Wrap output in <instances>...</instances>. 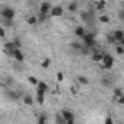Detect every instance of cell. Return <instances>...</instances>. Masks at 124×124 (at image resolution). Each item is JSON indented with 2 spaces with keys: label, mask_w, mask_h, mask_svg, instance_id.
<instances>
[{
  "label": "cell",
  "mask_w": 124,
  "mask_h": 124,
  "mask_svg": "<svg viewBox=\"0 0 124 124\" xmlns=\"http://www.w3.org/2000/svg\"><path fill=\"white\" fill-rule=\"evenodd\" d=\"M108 41H109V42H112V44H114V42L117 44V41H115V38H114V35H112V34H111V35H108Z\"/></svg>",
  "instance_id": "484cf974"
},
{
  "label": "cell",
  "mask_w": 124,
  "mask_h": 124,
  "mask_svg": "<svg viewBox=\"0 0 124 124\" xmlns=\"http://www.w3.org/2000/svg\"><path fill=\"white\" fill-rule=\"evenodd\" d=\"M23 102H25L26 105H32V104H34V99H32L29 95H23Z\"/></svg>",
  "instance_id": "5bb4252c"
},
{
  "label": "cell",
  "mask_w": 124,
  "mask_h": 124,
  "mask_svg": "<svg viewBox=\"0 0 124 124\" xmlns=\"http://www.w3.org/2000/svg\"><path fill=\"white\" fill-rule=\"evenodd\" d=\"M118 104H124V93H123V96L118 99Z\"/></svg>",
  "instance_id": "1f68e13d"
},
{
  "label": "cell",
  "mask_w": 124,
  "mask_h": 124,
  "mask_svg": "<svg viewBox=\"0 0 124 124\" xmlns=\"http://www.w3.org/2000/svg\"><path fill=\"white\" fill-rule=\"evenodd\" d=\"M2 16L5 21H13V16H15V10L12 8H5L2 10Z\"/></svg>",
  "instance_id": "6da1fadb"
},
{
  "label": "cell",
  "mask_w": 124,
  "mask_h": 124,
  "mask_svg": "<svg viewBox=\"0 0 124 124\" xmlns=\"http://www.w3.org/2000/svg\"><path fill=\"white\" fill-rule=\"evenodd\" d=\"M115 51H117V54H123V53H124V48H123L121 45H117V47H115Z\"/></svg>",
  "instance_id": "cb8c5ba5"
},
{
  "label": "cell",
  "mask_w": 124,
  "mask_h": 124,
  "mask_svg": "<svg viewBox=\"0 0 124 124\" xmlns=\"http://www.w3.org/2000/svg\"><path fill=\"white\" fill-rule=\"evenodd\" d=\"M55 121H57V123H58V124H66V120H64V118H63V115H61V114H60V115H57V117H55Z\"/></svg>",
  "instance_id": "e0dca14e"
},
{
  "label": "cell",
  "mask_w": 124,
  "mask_h": 124,
  "mask_svg": "<svg viewBox=\"0 0 124 124\" xmlns=\"http://www.w3.org/2000/svg\"><path fill=\"white\" fill-rule=\"evenodd\" d=\"M105 124H114V123H112V120L108 117V118H105Z\"/></svg>",
  "instance_id": "4dcf8cb0"
},
{
  "label": "cell",
  "mask_w": 124,
  "mask_h": 124,
  "mask_svg": "<svg viewBox=\"0 0 124 124\" xmlns=\"http://www.w3.org/2000/svg\"><path fill=\"white\" fill-rule=\"evenodd\" d=\"M61 115H63V118L66 120V123H73V120H75L73 112L69 111V109H63V111H61Z\"/></svg>",
  "instance_id": "277c9868"
},
{
  "label": "cell",
  "mask_w": 124,
  "mask_h": 124,
  "mask_svg": "<svg viewBox=\"0 0 124 124\" xmlns=\"http://www.w3.org/2000/svg\"><path fill=\"white\" fill-rule=\"evenodd\" d=\"M50 15L54 16V18L61 16V15H63V8H61V6H54V8L51 9V13H50Z\"/></svg>",
  "instance_id": "8992f818"
},
{
  "label": "cell",
  "mask_w": 124,
  "mask_h": 124,
  "mask_svg": "<svg viewBox=\"0 0 124 124\" xmlns=\"http://www.w3.org/2000/svg\"><path fill=\"white\" fill-rule=\"evenodd\" d=\"M123 32H124V28H123Z\"/></svg>",
  "instance_id": "e575fe53"
},
{
  "label": "cell",
  "mask_w": 124,
  "mask_h": 124,
  "mask_svg": "<svg viewBox=\"0 0 124 124\" xmlns=\"http://www.w3.org/2000/svg\"><path fill=\"white\" fill-rule=\"evenodd\" d=\"M99 21H101V22H105V23H107V22H108L109 19H108V16H105V15H102V16L99 18Z\"/></svg>",
  "instance_id": "d4e9b609"
},
{
  "label": "cell",
  "mask_w": 124,
  "mask_h": 124,
  "mask_svg": "<svg viewBox=\"0 0 124 124\" xmlns=\"http://www.w3.org/2000/svg\"><path fill=\"white\" fill-rule=\"evenodd\" d=\"M44 92H41V91H37V101L39 102V104H42L44 102Z\"/></svg>",
  "instance_id": "7c38bea8"
},
{
  "label": "cell",
  "mask_w": 124,
  "mask_h": 124,
  "mask_svg": "<svg viewBox=\"0 0 124 124\" xmlns=\"http://www.w3.org/2000/svg\"><path fill=\"white\" fill-rule=\"evenodd\" d=\"M123 93H124V92H123L121 89H115V92H114V99H117V101H118V99L123 96Z\"/></svg>",
  "instance_id": "9a60e30c"
},
{
  "label": "cell",
  "mask_w": 124,
  "mask_h": 124,
  "mask_svg": "<svg viewBox=\"0 0 124 124\" xmlns=\"http://www.w3.org/2000/svg\"><path fill=\"white\" fill-rule=\"evenodd\" d=\"M75 34H76V37H79V38H82V39H83V37L86 35V31H85V28H83V26H78V28L75 29Z\"/></svg>",
  "instance_id": "9c48e42d"
},
{
  "label": "cell",
  "mask_w": 124,
  "mask_h": 124,
  "mask_svg": "<svg viewBox=\"0 0 124 124\" xmlns=\"http://www.w3.org/2000/svg\"><path fill=\"white\" fill-rule=\"evenodd\" d=\"M102 58H104V55H102V54H99V53L92 54V60H93V61H102Z\"/></svg>",
  "instance_id": "4fadbf2b"
},
{
  "label": "cell",
  "mask_w": 124,
  "mask_h": 124,
  "mask_svg": "<svg viewBox=\"0 0 124 124\" xmlns=\"http://www.w3.org/2000/svg\"><path fill=\"white\" fill-rule=\"evenodd\" d=\"M38 124H48V120H47V117H45V115H41V117L38 118Z\"/></svg>",
  "instance_id": "ac0fdd59"
},
{
  "label": "cell",
  "mask_w": 124,
  "mask_h": 124,
  "mask_svg": "<svg viewBox=\"0 0 124 124\" xmlns=\"http://www.w3.org/2000/svg\"><path fill=\"white\" fill-rule=\"evenodd\" d=\"M112 35H114V38H115L117 42H120V41L124 39V32H123V29H117V31H114Z\"/></svg>",
  "instance_id": "ba28073f"
},
{
  "label": "cell",
  "mask_w": 124,
  "mask_h": 124,
  "mask_svg": "<svg viewBox=\"0 0 124 124\" xmlns=\"http://www.w3.org/2000/svg\"><path fill=\"white\" fill-rule=\"evenodd\" d=\"M80 18H82L83 21L89 22V21L93 18V12H82V13H80Z\"/></svg>",
  "instance_id": "30bf717a"
},
{
  "label": "cell",
  "mask_w": 124,
  "mask_h": 124,
  "mask_svg": "<svg viewBox=\"0 0 124 124\" xmlns=\"http://www.w3.org/2000/svg\"><path fill=\"white\" fill-rule=\"evenodd\" d=\"M118 18H120L121 21H124V10H120V12H118Z\"/></svg>",
  "instance_id": "83f0119b"
},
{
  "label": "cell",
  "mask_w": 124,
  "mask_h": 124,
  "mask_svg": "<svg viewBox=\"0 0 124 124\" xmlns=\"http://www.w3.org/2000/svg\"><path fill=\"white\" fill-rule=\"evenodd\" d=\"M10 55H12L16 61H19V63H22V61H23V54H22V51H21V50H15Z\"/></svg>",
  "instance_id": "52a82bcc"
},
{
  "label": "cell",
  "mask_w": 124,
  "mask_h": 124,
  "mask_svg": "<svg viewBox=\"0 0 124 124\" xmlns=\"http://www.w3.org/2000/svg\"><path fill=\"white\" fill-rule=\"evenodd\" d=\"M5 34H6V31H5V28L2 26V28H0V37H5Z\"/></svg>",
  "instance_id": "f1b7e54d"
},
{
  "label": "cell",
  "mask_w": 124,
  "mask_h": 124,
  "mask_svg": "<svg viewBox=\"0 0 124 124\" xmlns=\"http://www.w3.org/2000/svg\"><path fill=\"white\" fill-rule=\"evenodd\" d=\"M12 42H13V44H15V45H16V48H18V50H19V47H21V41H19V39H18V38H16V39H13V41H12Z\"/></svg>",
  "instance_id": "4316f807"
},
{
  "label": "cell",
  "mask_w": 124,
  "mask_h": 124,
  "mask_svg": "<svg viewBox=\"0 0 124 124\" xmlns=\"http://www.w3.org/2000/svg\"><path fill=\"white\" fill-rule=\"evenodd\" d=\"M28 80H29V83H31V85H34V86H38V83H39V82H38V80H37L35 78H32V76H31V78H29Z\"/></svg>",
  "instance_id": "44dd1931"
},
{
  "label": "cell",
  "mask_w": 124,
  "mask_h": 124,
  "mask_svg": "<svg viewBox=\"0 0 124 124\" xmlns=\"http://www.w3.org/2000/svg\"><path fill=\"white\" fill-rule=\"evenodd\" d=\"M57 80H58V82L63 80V75H61V73H57Z\"/></svg>",
  "instance_id": "f546056e"
},
{
  "label": "cell",
  "mask_w": 124,
  "mask_h": 124,
  "mask_svg": "<svg viewBox=\"0 0 124 124\" xmlns=\"http://www.w3.org/2000/svg\"><path fill=\"white\" fill-rule=\"evenodd\" d=\"M83 44L86 45V47H89V48H93V45H95V39H93V34H86L85 37H83Z\"/></svg>",
  "instance_id": "7a4b0ae2"
},
{
  "label": "cell",
  "mask_w": 124,
  "mask_h": 124,
  "mask_svg": "<svg viewBox=\"0 0 124 124\" xmlns=\"http://www.w3.org/2000/svg\"><path fill=\"white\" fill-rule=\"evenodd\" d=\"M37 22H38V19H37L35 16H31V18H28V23H29V25H35Z\"/></svg>",
  "instance_id": "ffe728a7"
},
{
  "label": "cell",
  "mask_w": 124,
  "mask_h": 124,
  "mask_svg": "<svg viewBox=\"0 0 124 124\" xmlns=\"http://www.w3.org/2000/svg\"><path fill=\"white\" fill-rule=\"evenodd\" d=\"M78 80H79V83H82V85H88V79H86L85 76H80Z\"/></svg>",
  "instance_id": "7402d4cb"
},
{
  "label": "cell",
  "mask_w": 124,
  "mask_h": 124,
  "mask_svg": "<svg viewBox=\"0 0 124 124\" xmlns=\"http://www.w3.org/2000/svg\"><path fill=\"white\" fill-rule=\"evenodd\" d=\"M66 124H73V123H66Z\"/></svg>",
  "instance_id": "836d02e7"
},
{
  "label": "cell",
  "mask_w": 124,
  "mask_h": 124,
  "mask_svg": "<svg viewBox=\"0 0 124 124\" xmlns=\"http://www.w3.org/2000/svg\"><path fill=\"white\" fill-rule=\"evenodd\" d=\"M102 64H104V69H111L112 67V64H114V58L111 57V55H104V58H102Z\"/></svg>",
  "instance_id": "3957f363"
},
{
  "label": "cell",
  "mask_w": 124,
  "mask_h": 124,
  "mask_svg": "<svg viewBox=\"0 0 124 124\" xmlns=\"http://www.w3.org/2000/svg\"><path fill=\"white\" fill-rule=\"evenodd\" d=\"M51 5L50 3H47V2H44V3H41V8H39V13L41 15H48V13H51Z\"/></svg>",
  "instance_id": "5b68a950"
},
{
  "label": "cell",
  "mask_w": 124,
  "mask_h": 124,
  "mask_svg": "<svg viewBox=\"0 0 124 124\" xmlns=\"http://www.w3.org/2000/svg\"><path fill=\"white\" fill-rule=\"evenodd\" d=\"M41 66H42L44 69L48 67V66H50V60H48V58H44V60H42V63H41Z\"/></svg>",
  "instance_id": "603a6c76"
},
{
  "label": "cell",
  "mask_w": 124,
  "mask_h": 124,
  "mask_svg": "<svg viewBox=\"0 0 124 124\" xmlns=\"http://www.w3.org/2000/svg\"><path fill=\"white\" fill-rule=\"evenodd\" d=\"M95 6H96L98 10H102L105 8V2H98V3H95Z\"/></svg>",
  "instance_id": "d6986e66"
},
{
  "label": "cell",
  "mask_w": 124,
  "mask_h": 124,
  "mask_svg": "<svg viewBox=\"0 0 124 124\" xmlns=\"http://www.w3.org/2000/svg\"><path fill=\"white\" fill-rule=\"evenodd\" d=\"M120 45H121V47L124 48V39H123V41H120Z\"/></svg>",
  "instance_id": "d6a6232c"
},
{
  "label": "cell",
  "mask_w": 124,
  "mask_h": 124,
  "mask_svg": "<svg viewBox=\"0 0 124 124\" xmlns=\"http://www.w3.org/2000/svg\"><path fill=\"white\" fill-rule=\"evenodd\" d=\"M67 8H69L70 12H76V10H78V3H75V2H73V3H69Z\"/></svg>",
  "instance_id": "2e32d148"
},
{
  "label": "cell",
  "mask_w": 124,
  "mask_h": 124,
  "mask_svg": "<svg viewBox=\"0 0 124 124\" xmlns=\"http://www.w3.org/2000/svg\"><path fill=\"white\" fill-rule=\"evenodd\" d=\"M37 91H41V92L47 93V91H48V86H47V83H44V82H39V83H38V86H37Z\"/></svg>",
  "instance_id": "8fae6325"
}]
</instances>
